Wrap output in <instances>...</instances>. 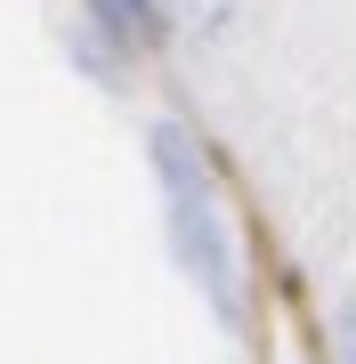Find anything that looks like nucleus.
<instances>
[{"mask_svg":"<svg viewBox=\"0 0 356 364\" xmlns=\"http://www.w3.org/2000/svg\"><path fill=\"white\" fill-rule=\"evenodd\" d=\"M146 154H154V178H162V219H171V259L195 275L203 291L219 299V316L235 324V243H227V219H219V195H211V162L186 122H154L146 130Z\"/></svg>","mask_w":356,"mask_h":364,"instance_id":"nucleus-1","label":"nucleus"},{"mask_svg":"<svg viewBox=\"0 0 356 364\" xmlns=\"http://www.w3.org/2000/svg\"><path fill=\"white\" fill-rule=\"evenodd\" d=\"M81 25L106 33L122 57H146L171 41V16H162V0H81Z\"/></svg>","mask_w":356,"mask_h":364,"instance_id":"nucleus-2","label":"nucleus"},{"mask_svg":"<svg viewBox=\"0 0 356 364\" xmlns=\"http://www.w3.org/2000/svg\"><path fill=\"white\" fill-rule=\"evenodd\" d=\"M162 16H171V33H195V41H219V33H235L243 0H162Z\"/></svg>","mask_w":356,"mask_h":364,"instance_id":"nucleus-3","label":"nucleus"},{"mask_svg":"<svg viewBox=\"0 0 356 364\" xmlns=\"http://www.w3.org/2000/svg\"><path fill=\"white\" fill-rule=\"evenodd\" d=\"M65 49H73V65H81V73H97V81H122V49H114L106 33L73 25V41H65Z\"/></svg>","mask_w":356,"mask_h":364,"instance_id":"nucleus-4","label":"nucleus"},{"mask_svg":"<svg viewBox=\"0 0 356 364\" xmlns=\"http://www.w3.org/2000/svg\"><path fill=\"white\" fill-rule=\"evenodd\" d=\"M332 340H340V364H356V291L340 299V316H332Z\"/></svg>","mask_w":356,"mask_h":364,"instance_id":"nucleus-5","label":"nucleus"}]
</instances>
